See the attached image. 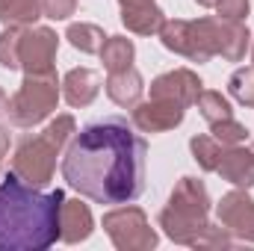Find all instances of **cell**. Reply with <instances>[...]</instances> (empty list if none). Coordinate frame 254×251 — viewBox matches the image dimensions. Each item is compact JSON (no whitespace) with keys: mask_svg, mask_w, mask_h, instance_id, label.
Returning <instances> with one entry per match:
<instances>
[{"mask_svg":"<svg viewBox=\"0 0 254 251\" xmlns=\"http://www.w3.org/2000/svg\"><path fill=\"white\" fill-rule=\"evenodd\" d=\"M163 21H166V12L154 0L122 6V24L130 33H136V36H157L160 27H163Z\"/></svg>","mask_w":254,"mask_h":251,"instance_id":"obj_17","label":"cell"},{"mask_svg":"<svg viewBox=\"0 0 254 251\" xmlns=\"http://www.w3.org/2000/svg\"><path fill=\"white\" fill-rule=\"evenodd\" d=\"M195 107H198V113H201V119H204L207 125H216V122H225V119L234 116L231 101H228L222 92H216V89H201Z\"/></svg>","mask_w":254,"mask_h":251,"instance_id":"obj_21","label":"cell"},{"mask_svg":"<svg viewBox=\"0 0 254 251\" xmlns=\"http://www.w3.org/2000/svg\"><path fill=\"white\" fill-rule=\"evenodd\" d=\"M216 175L237 189H252L254 187V151L246 148V145L225 148L222 160L216 166Z\"/></svg>","mask_w":254,"mask_h":251,"instance_id":"obj_14","label":"cell"},{"mask_svg":"<svg viewBox=\"0 0 254 251\" xmlns=\"http://www.w3.org/2000/svg\"><path fill=\"white\" fill-rule=\"evenodd\" d=\"M57 51H60V36L51 27H24L21 33V51H18V63L24 74H48L57 71Z\"/></svg>","mask_w":254,"mask_h":251,"instance_id":"obj_8","label":"cell"},{"mask_svg":"<svg viewBox=\"0 0 254 251\" xmlns=\"http://www.w3.org/2000/svg\"><path fill=\"white\" fill-rule=\"evenodd\" d=\"M234 246H237V240H234L222 225L210 222V225L204 228V234L195 240V246H192V249H234Z\"/></svg>","mask_w":254,"mask_h":251,"instance_id":"obj_26","label":"cell"},{"mask_svg":"<svg viewBox=\"0 0 254 251\" xmlns=\"http://www.w3.org/2000/svg\"><path fill=\"white\" fill-rule=\"evenodd\" d=\"M65 39H68V45L74 48V51H80V54H98L101 48H104V30L98 27V24H89V21H77V24H68V30H65Z\"/></svg>","mask_w":254,"mask_h":251,"instance_id":"obj_20","label":"cell"},{"mask_svg":"<svg viewBox=\"0 0 254 251\" xmlns=\"http://www.w3.org/2000/svg\"><path fill=\"white\" fill-rule=\"evenodd\" d=\"M92 231H95V219H92L89 204L65 195L63 210H60V243H68V246L86 243L92 237Z\"/></svg>","mask_w":254,"mask_h":251,"instance_id":"obj_13","label":"cell"},{"mask_svg":"<svg viewBox=\"0 0 254 251\" xmlns=\"http://www.w3.org/2000/svg\"><path fill=\"white\" fill-rule=\"evenodd\" d=\"M252 151H254V142H252Z\"/></svg>","mask_w":254,"mask_h":251,"instance_id":"obj_34","label":"cell"},{"mask_svg":"<svg viewBox=\"0 0 254 251\" xmlns=\"http://www.w3.org/2000/svg\"><path fill=\"white\" fill-rule=\"evenodd\" d=\"M77 12V0H42V18L68 21Z\"/></svg>","mask_w":254,"mask_h":251,"instance_id":"obj_28","label":"cell"},{"mask_svg":"<svg viewBox=\"0 0 254 251\" xmlns=\"http://www.w3.org/2000/svg\"><path fill=\"white\" fill-rule=\"evenodd\" d=\"M201 89H204V83L192 68H172V71H163L160 77L151 80V98L172 101V104H178L184 110L195 107Z\"/></svg>","mask_w":254,"mask_h":251,"instance_id":"obj_11","label":"cell"},{"mask_svg":"<svg viewBox=\"0 0 254 251\" xmlns=\"http://www.w3.org/2000/svg\"><path fill=\"white\" fill-rule=\"evenodd\" d=\"M74 133H77L74 116L63 113V116L51 119L42 133H27V136H21L18 145H15V154H12V172H15L24 184L45 189L54 181L57 157L68 148V142L74 139Z\"/></svg>","mask_w":254,"mask_h":251,"instance_id":"obj_3","label":"cell"},{"mask_svg":"<svg viewBox=\"0 0 254 251\" xmlns=\"http://www.w3.org/2000/svg\"><path fill=\"white\" fill-rule=\"evenodd\" d=\"M148 142L125 116L83 125L68 142L63 178L95 204H130L145 192Z\"/></svg>","mask_w":254,"mask_h":251,"instance_id":"obj_1","label":"cell"},{"mask_svg":"<svg viewBox=\"0 0 254 251\" xmlns=\"http://www.w3.org/2000/svg\"><path fill=\"white\" fill-rule=\"evenodd\" d=\"M104 89H107V98H110L116 107L133 110V107L142 101V95H145V80H142V74L130 65V68H122V71H110Z\"/></svg>","mask_w":254,"mask_h":251,"instance_id":"obj_16","label":"cell"},{"mask_svg":"<svg viewBox=\"0 0 254 251\" xmlns=\"http://www.w3.org/2000/svg\"><path fill=\"white\" fill-rule=\"evenodd\" d=\"M190 151H192V160L198 163V169L201 172H216V166H219V160H222V145L213 139V136H207V133H198V136H192L190 139Z\"/></svg>","mask_w":254,"mask_h":251,"instance_id":"obj_22","label":"cell"},{"mask_svg":"<svg viewBox=\"0 0 254 251\" xmlns=\"http://www.w3.org/2000/svg\"><path fill=\"white\" fill-rule=\"evenodd\" d=\"M210 207H213V201H210V192L204 187V181L187 175V178H181L175 184L166 207L160 210L157 222H160L163 234L172 243L195 246V240L210 225Z\"/></svg>","mask_w":254,"mask_h":251,"instance_id":"obj_4","label":"cell"},{"mask_svg":"<svg viewBox=\"0 0 254 251\" xmlns=\"http://www.w3.org/2000/svg\"><path fill=\"white\" fill-rule=\"evenodd\" d=\"M65 192H42L12 169L0 181V251H45L60 240Z\"/></svg>","mask_w":254,"mask_h":251,"instance_id":"obj_2","label":"cell"},{"mask_svg":"<svg viewBox=\"0 0 254 251\" xmlns=\"http://www.w3.org/2000/svg\"><path fill=\"white\" fill-rule=\"evenodd\" d=\"M160 45L169 54H178L190 63H210L213 60V48L207 39V27L204 18L198 21H187V18H166L160 27Z\"/></svg>","mask_w":254,"mask_h":251,"instance_id":"obj_7","label":"cell"},{"mask_svg":"<svg viewBox=\"0 0 254 251\" xmlns=\"http://www.w3.org/2000/svg\"><path fill=\"white\" fill-rule=\"evenodd\" d=\"M228 92L237 104L243 107H254V65L249 68H237L228 77Z\"/></svg>","mask_w":254,"mask_h":251,"instance_id":"obj_23","label":"cell"},{"mask_svg":"<svg viewBox=\"0 0 254 251\" xmlns=\"http://www.w3.org/2000/svg\"><path fill=\"white\" fill-rule=\"evenodd\" d=\"M252 63H254V42H252Z\"/></svg>","mask_w":254,"mask_h":251,"instance_id":"obj_33","label":"cell"},{"mask_svg":"<svg viewBox=\"0 0 254 251\" xmlns=\"http://www.w3.org/2000/svg\"><path fill=\"white\" fill-rule=\"evenodd\" d=\"M216 15L225 21H246L252 12V0H216Z\"/></svg>","mask_w":254,"mask_h":251,"instance_id":"obj_27","label":"cell"},{"mask_svg":"<svg viewBox=\"0 0 254 251\" xmlns=\"http://www.w3.org/2000/svg\"><path fill=\"white\" fill-rule=\"evenodd\" d=\"M127 3H142V0H119V6H127Z\"/></svg>","mask_w":254,"mask_h":251,"instance_id":"obj_32","label":"cell"},{"mask_svg":"<svg viewBox=\"0 0 254 251\" xmlns=\"http://www.w3.org/2000/svg\"><path fill=\"white\" fill-rule=\"evenodd\" d=\"M210 136H213L222 148H234V145H246V142H249V130H246V125H240L234 116L225 119V122L210 125Z\"/></svg>","mask_w":254,"mask_h":251,"instance_id":"obj_25","label":"cell"},{"mask_svg":"<svg viewBox=\"0 0 254 251\" xmlns=\"http://www.w3.org/2000/svg\"><path fill=\"white\" fill-rule=\"evenodd\" d=\"M42 18V0H0L3 27H33Z\"/></svg>","mask_w":254,"mask_h":251,"instance_id":"obj_19","label":"cell"},{"mask_svg":"<svg viewBox=\"0 0 254 251\" xmlns=\"http://www.w3.org/2000/svg\"><path fill=\"white\" fill-rule=\"evenodd\" d=\"M216 219L237 243H254V198L249 189L225 192L216 204Z\"/></svg>","mask_w":254,"mask_h":251,"instance_id":"obj_9","label":"cell"},{"mask_svg":"<svg viewBox=\"0 0 254 251\" xmlns=\"http://www.w3.org/2000/svg\"><path fill=\"white\" fill-rule=\"evenodd\" d=\"M21 33H24V27H3V33H0V68H6V71H21V63H18Z\"/></svg>","mask_w":254,"mask_h":251,"instance_id":"obj_24","label":"cell"},{"mask_svg":"<svg viewBox=\"0 0 254 251\" xmlns=\"http://www.w3.org/2000/svg\"><path fill=\"white\" fill-rule=\"evenodd\" d=\"M101 95V74L80 65V68H71L65 71L63 77V98L68 107L74 110H83L89 104H95V98Z\"/></svg>","mask_w":254,"mask_h":251,"instance_id":"obj_15","label":"cell"},{"mask_svg":"<svg viewBox=\"0 0 254 251\" xmlns=\"http://www.w3.org/2000/svg\"><path fill=\"white\" fill-rule=\"evenodd\" d=\"M60 98H63V80L57 77V71L24 74V83L9 98V125L30 130V127L48 122L57 113Z\"/></svg>","mask_w":254,"mask_h":251,"instance_id":"obj_5","label":"cell"},{"mask_svg":"<svg viewBox=\"0 0 254 251\" xmlns=\"http://www.w3.org/2000/svg\"><path fill=\"white\" fill-rule=\"evenodd\" d=\"M187 116L184 107L172 104V101H157V98H148V101H139L130 113V125L136 127L139 133H166V130H175L181 127Z\"/></svg>","mask_w":254,"mask_h":251,"instance_id":"obj_12","label":"cell"},{"mask_svg":"<svg viewBox=\"0 0 254 251\" xmlns=\"http://www.w3.org/2000/svg\"><path fill=\"white\" fill-rule=\"evenodd\" d=\"M101 225H104L107 237L113 240V246L119 251H151V249H157V243H160V237L151 228L145 210L133 207V204L113 207L110 213H104Z\"/></svg>","mask_w":254,"mask_h":251,"instance_id":"obj_6","label":"cell"},{"mask_svg":"<svg viewBox=\"0 0 254 251\" xmlns=\"http://www.w3.org/2000/svg\"><path fill=\"white\" fill-rule=\"evenodd\" d=\"M195 3L204 6V9H213V6H216V0H195Z\"/></svg>","mask_w":254,"mask_h":251,"instance_id":"obj_31","label":"cell"},{"mask_svg":"<svg viewBox=\"0 0 254 251\" xmlns=\"http://www.w3.org/2000/svg\"><path fill=\"white\" fill-rule=\"evenodd\" d=\"M204 27H207L213 57H222L225 63L246 60V51L252 48V33H249V27L243 21H225L219 15H207Z\"/></svg>","mask_w":254,"mask_h":251,"instance_id":"obj_10","label":"cell"},{"mask_svg":"<svg viewBox=\"0 0 254 251\" xmlns=\"http://www.w3.org/2000/svg\"><path fill=\"white\" fill-rule=\"evenodd\" d=\"M6 154H9V133L3 130V125H0V163H3Z\"/></svg>","mask_w":254,"mask_h":251,"instance_id":"obj_30","label":"cell"},{"mask_svg":"<svg viewBox=\"0 0 254 251\" xmlns=\"http://www.w3.org/2000/svg\"><path fill=\"white\" fill-rule=\"evenodd\" d=\"M3 122H9V95L0 89V125Z\"/></svg>","mask_w":254,"mask_h":251,"instance_id":"obj_29","label":"cell"},{"mask_svg":"<svg viewBox=\"0 0 254 251\" xmlns=\"http://www.w3.org/2000/svg\"><path fill=\"white\" fill-rule=\"evenodd\" d=\"M101 63L110 71H122V68H130L133 60H136V45L127 39V36H107L104 39V48L98 51Z\"/></svg>","mask_w":254,"mask_h":251,"instance_id":"obj_18","label":"cell"}]
</instances>
